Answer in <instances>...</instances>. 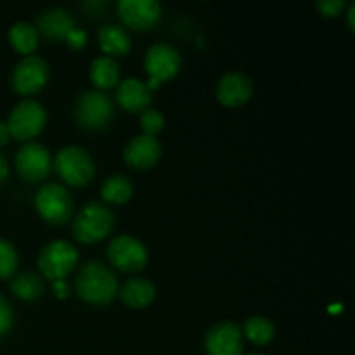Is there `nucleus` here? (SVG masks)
Segmentation results:
<instances>
[{"mask_svg": "<svg viewBox=\"0 0 355 355\" xmlns=\"http://www.w3.org/2000/svg\"><path fill=\"white\" fill-rule=\"evenodd\" d=\"M76 293L90 305H107L118 293V279L104 263L87 262L76 276Z\"/></svg>", "mask_w": 355, "mask_h": 355, "instance_id": "nucleus-1", "label": "nucleus"}, {"mask_svg": "<svg viewBox=\"0 0 355 355\" xmlns=\"http://www.w3.org/2000/svg\"><path fill=\"white\" fill-rule=\"evenodd\" d=\"M114 225V215L99 201L87 203L73 222V236L83 245L97 243L106 238Z\"/></svg>", "mask_w": 355, "mask_h": 355, "instance_id": "nucleus-2", "label": "nucleus"}, {"mask_svg": "<svg viewBox=\"0 0 355 355\" xmlns=\"http://www.w3.org/2000/svg\"><path fill=\"white\" fill-rule=\"evenodd\" d=\"M54 166L66 184L75 187L87 186L96 173V165L89 153L78 146L62 148L55 155Z\"/></svg>", "mask_w": 355, "mask_h": 355, "instance_id": "nucleus-3", "label": "nucleus"}, {"mask_svg": "<svg viewBox=\"0 0 355 355\" xmlns=\"http://www.w3.org/2000/svg\"><path fill=\"white\" fill-rule=\"evenodd\" d=\"M35 207L40 217L52 225H62L73 214V200L61 184L49 182L35 196Z\"/></svg>", "mask_w": 355, "mask_h": 355, "instance_id": "nucleus-4", "label": "nucleus"}, {"mask_svg": "<svg viewBox=\"0 0 355 355\" xmlns=\"http://www.w3.org/2000/svg\"><path fill=\"white\" fill-rule=\"evenodd\" d=\"M78 263V250L68 241H52L38 255V269L51 281L64 279Z\"/></svg>", "mask_w": 355, "mask_h": 355, "instance_id": "nucleus-5", "label": "nucleus"}, {"mask_svg": "<svg viewBox=\"0 0 355 355\" xmlns=\"http://www.w3.org/2000/svg\"><path fill=\"white\" fill-rule=\"evenodd\" d=\"M180 54L168 44H156L146 54V73H148V89L156 90L162 83L168 82L170 78L179 73L180 69Z\"/></svg>", "mask_w": 355, "mask_h": 355, "instance_id": "nucleus-6", "label": "nucleus"}, {"mask_svg": "<svg viewBox=\"0 0 355 355\" xmlns=\"http://www.w3.org/2000/svg\"><path fill=\"white\" fill-rule=\"evenodd\" d=\"M47 121V113H45L44 106L33 99L21 101L9 114V127L10 137L17 139V141H28L33 139L35 135L40 134Z\"/></svg>", "mask_w": 355, "mask_h": 355, "instance_id": "nucleus-7", "label": "nucleus"}, {"mask_svg": "<svg viewBox=\"0 0 355 355\" xmlns=\"http://www.w3.org/2000/svg\"><path fill=\"white\" fill-rule=\"evenodd\" d=\"M107 259L123 272H137L148 263V250L137 238L128 234L116 236L107 246Z\"/></svg>", "mask_w": 355, "mask_h": 355, "instance_id": "nucleus-8", "label": "nucleus"}, {"mask_svg": "<svg viewBox=\"0 0 355 355\" xmlns=\"http://www.w3.org/2000/svg\"><path fill=\"white\" fill-rule=\"evenodd\" d=\"M75 116L87 130H101L113 118V103L106 94L90 90L83 94L76 103Z\"/></svg>", "mask_w": 355, "mask_h": 355, "instance_id": "nucleus-9", "label": "nucleus"}, {"mask_svg": "<svg viewBox=\"0 0 355 355\" xmlns=\"http://www.w3.org/2000/svg\"><path fill=\"white\" fill-rule=\"evenodd\" d=\"M49 66L38 55H26L14 68L10 76V85L21 96L37 94L47 85Z\"/></svg>", "mask_w": 355, "mask_h": 355, "instance_id": "nucleus-10", "label": "nucleus"}, {"mask_svg": "<svg viewBox=\"0 0 355 355\" xmlns=\"http://www.w3.org/2000/svg\"><path fill=\"white\" fill-rule=\"evenodd\" d=\"M16 168L28 182H40L52 170L51 153L40 142H26L16 155Z\"/></svg>", "mask_w": 355, "mask_h": 355, "instance_id": "nucleus-11", "label": "nucleus"}, {"mask_svg": "<svg viewBox=\"0 0 355 355\" xmlns=\"http://www.w3.org/2000/svg\"><path fill=\"white\" fill-rule=\"evenodd\" d=\"M205 350L208 355H243L241 328L231 321L211 326L205 336Z\"/></svg>", "mask_w": 355, "mask_h": 355, "instance_id": "nucleus-12", "label": "nucleus"}, {"mask_svg": "<svg viewBox=\"0 0 355 355\" xmlns=\"http://www.w3.org/2000/svg\"><path fill=\"white\" fill-rule=\"evenodd\" d=\"M118 12L128 28L137 31L151 30L162 17V6L156 0H120Z\"/></svg>", "mask_w": 355, "mask_h": 355, "instance_id": "nucleus-13", "label": "nucleus"}, {"mask_svg": "<svg viewBox=\"0 0 355 355\" xmlns=\"http://www.w3.org/2000/svg\"><path fill=\"white\" fill-rule=\"evenodd\" d=\"M159 156H162V144L156 137L146 134L132 139L123 151L127 165H130L135 170L151 168L158 163Z\"/></svg>", "mask_w": 355, "mask_h": 355, "instance_id": "nucleus-14", "label": "nucleus"}, {"mask_svg": "<svg viewBox=\"0 0 355 355\" xmlns=\"http://www.w3.org/2000/svg\"><path fill=\"white\" fill-rule=\"evenodd\" d=\"M253 94V83L245 73H227L217 85V99L224 106L236 107L248 103Z\"/></svg>", "mask_w": 355, "mask_h": 355, "instance_id": "nucleus-15", "label": "nucleus"}, {"mask_svg": "<svg viewBox=\"0 0 355 355\" xmlns=\"http://www.w3.org/2000/svg\"><path fill=\"white\" fill-rule=\"evenodd\" d=\"M116 99L128 113H144L151 104V90L142 80L127 78L118 87Z\"/></svg>", "mask_w": 355, "mask_h": 355, "instance_id": "nucleus-16", "label": "nucleus"}, {"mask_svg": "<svg viewBox=\"0 0 355 355\" xmlns=\"http://www.w3.org/2000/svg\"><path fill=\"white\" fill-rule=\"evenodd\" d=\"M75 28L71 14L61 7L49 9L38 17V30L42 31L45 38L51 40H64L66 35Z\"/></svg>", "mask_w": 355, "mask_h": 355, "instance_id": "nucleus-17", "label": "nucleus"}, {"mask_svg": "<svg viewBox=\"0 0 355 355\" xmlns=\"http://www.w3.org/2000/svg\"><path fill=\"white\" fill-rule=\"evenodd\" d=\"M156 288L146 277H132L120 290V298L127 307L144 309L155 300Z\"/></svg>", "mask_w": 355, "mask_h": 355, "instance_id": "nucleus-18", "label": "nucleus"}, {"mask_svg": "<svg viewBox=\"0 0 355 355\" xmlns=\"http://www.w3.org/2000/svg\"><path fill=\"white\" fill-rule=\"evenodd\" d=\"M99 45L110 55H125L132 47L130 35L118 24H106L99 31Z\"/></svg>", "mask_w": 355, "mask_h": 355, "instance_id": "nucleus-19", "label": "nucleus"}, {"mask_svg": "<svg viewBox=\"0 0 355 355\" xmlns=\"http://www.w3.org/2000/svg\"><path fill=\"white\" fill-rule=\"evenodd\" d=\"M90 80L97 89H111L120 82V66L107 55L96 59L90 64Z\"/></svg>", "mask_w": 355, "mask_h": 355, "instance_id": "nucleus-20", "label": "nucleus"}, {"mask_svg": "<svg viewBox=\"0 0 355 355\" xmlns=\"http://www.w3.org/2000/svg\"><path fill=\"white\" fill-rule=\"evenodd\" d=\"M241 333L253 345L262 347L272 342L274 335H276V326L272 324V321L263 318V315H253V318L246 319Z\"/></svg>", "mask_w": 355, "mask_h": 355, "instance_id": "nucleus-21", "label": "nucleus"}, {"mask_svg": "<svg viewBox=\"0 0 355 355\" xmlns=\"http://www.w3.org/2000/svg\"><path fill=\"white\" fill-rule=\"evenodd\" d=\"M9 42L14 51L23 55H30L38 47V31L30 23H16L9 30Z\"/></svg>", "mask_w": 355, "mask_h": 355, "instance_id": "nucleus-22", "label": "nucleus"}, {"mask_svg": "<svg viewBox=\"0 0 355 355\" xmlns=\"http://www.w3.org/2000/svg\"><path fill=\"white\" fill-rule=\"evenodd\" d=\"M134 193V186H132L130 179L125 175H111L110 179H106L101 187V196L104 201L113 205H121L125 201H128Z\"/></svg>", "mask_w": 355, "mask_h": 355, "instance_id": "nucleus-23", "label": "nucleus"}, {"mask_svg": "<svg viewBox=\"0 0 355 355\" xmlns=\"http://www.w3.org/2000/svg\"><path fill=\"white\" fill-rule=\"evenodd\" d=\"M44 281L35 272H21L10 281V291L21 300H37L44 293Z\"/></svg>", "mask_w": 355, "mask_h": 355, "instance_id": "nucleus-24", "label": "nucleus"}, {"mask_svg": "<svg viewBox=\"0 0 355 355\" xmlns=\"http://www.w3.org/2000/svg\"><path fill=\"white\" fill-rule=\"evenodd\" d=\"M19 266V257L12 243L0 238V279H9L16 274Z\"/></svg>", "mask_w": 355, "mask_h": 355, "instance_id": "nucleus-25", "label": "nucleus"}, {"mask_svg": "<svg viewBox=\"0 0 355 355\" xmlns=\"http://www.w3.org/2000/svg\"><path fill=\"white\" fill-rule=\"evenodd\" d=\"M165 127V116L158 110H146L141 116V128L146 135L155 137Z\"/></svg>", "mask_w": 355, "mask_h": 355, "instance_id": "nucleus-26", "label": "nucleus"}, {"mask_svg": "<svg viewBox=\"0 0 355 355\" xmlns=\"http://www.w3.org/2000/svg\"><path fill=\"white\" fill-rule=\"evenodd\" d=\"M14 324V312L9 302L0 297V336L7 335Z\"/></svg>", "mask_w": 355, "mask_h": 355, "instance_id": "nucleus-27", "label": "nucleus"}, {"mask_svg": "<svg viewBox=\"0 0 355 355\" xmlns=\"http://www.w3.org/2000/svg\"><path fill=\"white\" fill-rule=\"evenodd\" d=\"M318 9L321 10L324 16L335 17L345 9V2H343V0H321V2H318Z\"/></svg>", "mask_w": 355, "mask_h": 355, "instance_id": "nucleus-28", "label": "nucleus"}, {"mask_svg": "<svg viewBox=\"0 0 355 355\" xmlns=\"http://www.w3.org/2000/svg\"><path fill=\"white\" fill-rule=\"evenodd\" d=\"M64 40L68 42L69 47L83 49L87 45V33L83 30H80V28L75 26L68 35H66Z\"/></svg>", "mask_w": 355, "mask_h": 355, "instance_id": "nucleus-29", "label": "nucleus"}, {"mask_svg": "<svg viewBox=\"0 0 355 355\" xmlns=\"http://www.w3.org/2000/svg\"><path fill=\"white\" fill-rule=\"evenodd\" d=\"M52 293H54L55 298H68L71 290H69V284L66 283L64 279H58V281H52Z\"/></svg>", "mask_w": 355, "mask_h": 355, "instance_id": "nucleus-30", "label": "nucleus"}, {"mask_svg": "<svg viewBox=\"0 0 355 355\" xmlns=\"http://www.w3.org/2000/svg\"><path fill=\"white\" fill-rule=\"evenodd\" d=\"M10 139L9 127H7L6 121H0V146H6Z\"/></svg>", "mask_w": 355, "mask_h": 355, "instance_id": "nucleus-31", "label": "nucleus"}, {"mask_svg": "<svg viewBox=\"0 0 355 355\" xmlns=\"http://www.w3.org/2000/svg\"><path fill=\"white\" fill-rule=\"evenodd\" d=\"M7 173H9V166H7L6 158H3V156L0 155V184H2L3 180H6Z\"/></svg>", "mask_w": 355, "mask_h": 355, "instance_id": "nucleus-32", "label": "nucleus"}, {"mask_svg": "<svg viewBox=\"0 0 355 355\" xmlns=\"http://www.w3.org/2000/svg\"><path fill=\"white\" fill-rule=\"evenodd\" d=\"M354 16H355V3H350V6H349V26H350V30H352V31L355 28Z\"/></svg>", "mask_w": 355, "mask_h": 355, "instance_id": "nucleus-33", "label": "nucleus"}, {"mask_svg": "<svg viewBox=\"0 0 355 355\" xmlns=\"http://www.w3.org/2000/svg\"><path fill=\"white\" fill-rule=\"evenodd\" d=\"M248 355H266V354H262V352H252V354H248Z\"/></svg>", "mask_w": 355, "mask_h": 355, "instance_id": "nucleus-34", "label": "nucleus"}]
</instances>
